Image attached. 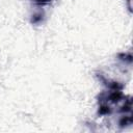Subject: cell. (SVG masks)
<instances>
[{"label": "cell", "instance_id": "6da1fadb", "mask_svg": "<svg viewBox=\"0 0 133 133\" xmlns=\"http://www.w3.org/2000/svg\"><path fill=\"white\" fill-rule=\"evenodd\" d=\"M35 1L41 2V3H46V2H49V1H51V0H35Z\"/></svg>", "mask_w": 133, "mask_h": 133}]
</instances>
